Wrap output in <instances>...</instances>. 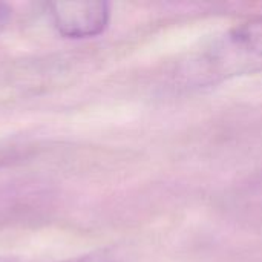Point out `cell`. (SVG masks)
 Here are the masks:
<instances>
[{
  "label": "cell",
  "mask_w": 262,
  "mask_h": 262,
  "mask_svg": "<svg viewBox=\"0 0 262 262\" xmlns=\"http://www.w3.org/2000/svg\"><path fill=\"white\" fill-rule=\"evenodd\" d=\"M262 69V18L224 35L198 60L193 77L215 83L244 72Z\"/></svg>",
  "instance_id": "obj_1"
},
{
  "label": "cell",
  "mask_w": 262,
  "mask_h": 262,
  "mask_svg": "<svg viewBox=\"0 0 262 262\" xmlns=\"http://www.w3.org/2000/svg\"><path fill=\"white\" fill-rule=\"evenodd\" d=\"M48 9L55 29L68 38L100 35L111 20V6L106 2H52Z\"/></svg>",
  "instance_id": "obj_2"
},
{
  "label": "cell",
  "mask_w": 262,
  "mask_h": 262,
  "mask_svg": "<svg viewBox=\"0 0 262 262\" xmlns=\"http://www.w3.org/2000/svg\"><path fill=\"white\" fill-rule=\"evenodd\" d=\"M60 262H120L111 252L107 250H98V252H92L83 256H77V258H69L64 261Z\"/></svg>",
  "instance_id": "obj_3"
},
{
  "label": "cell",
  "mask_w": 262,
  "mask_h": 262,
  "mask_svg": "<svg viewBox=\"0 0 262 262\" xmlns=\"http://www.w3.org/2000/svg\"><path fill=\"white\" fill-rule=\"evenodd\" d=\"M11 14H12L11 6L8 3L0 2V29L8 23V20L11 18Z\"/></svg>",
  "instance_id": "obj_4"
},
{
  "label": "cell",
  "mask_w": 262,
  "mask_h": 262,
  "mask_svg": "<svg viewBox=\"0 0 262 262\" xmlns=\"http://www.w3.org/2000/svg\"><path fill=\"white\" fill-rule=\"evenodd\" d=\"M0 262H15L14 259H9V258H2L0 256Z\"/></svg>",
  "instance_id": "obj_5"
}]
</instances>
